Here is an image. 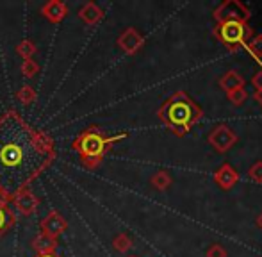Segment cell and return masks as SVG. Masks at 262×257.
Wrapping results in <instances>:
<instances>
[{"mask_svg": "<svg viewBox=\"0 0 262 257\" xmlns=\"http://www.w3.org/2000/svg\"><path fill=\"white\" fill-rule=\"evenodd\" d=\"M207 257H227V250L221 245L214 243L207 248Z\"/></svg>", "mask_w": 262, "mask_h": 257, "instance_id": "cb8c5ba5", "label": "cell"}, {"mask_svg": "<svg viewBox=\"0 0 262 257\" xmlns=\"http://www.w3.org/2000/svg\"><path fill=\"white\" fill-rule=\"evenodd\" d=\"M239 181V174L235 172L234 166L225 163L223 166H220L214 172V182L220 186L221 189H232Z\"/></svg>", "mask_w": 262, "mask_h": 257, "instance_id": "8fae6325", "label": "cell"}, {"mask_svg": "<svg viewBox=\"0 0 262 257\" xmlns=\"http://www.w3.org/2000/svg\"><path fill=\"white\" fill-rule=\"evenodd\" d=\"M150 184H152L157 191H164V189H168L169 186H171V177H169V174L166 170H159L152 175Z\"/></svg>", "mask_w": 262, "mask_h": 257, "instance_id": "e0dca14e", "label": "cell"}, {"mask_svg": "<svg viewBox=\"0 0 262 257\" xmlns=\"http://www.w3.org/2000/svg\"><path fill=\"white\" fill-rule=\"evenodd\" d=\"M16 225V215L11 211L9 202L0 195V238L6 236Z\"/></svg>", "mask_w": 262, "mask_h": 257, "instance_id": "4fadbf2b", "label": "cell"}, {"mask_svg": "<svg viewBox=\"0 0 262 257\" xmlns=\"http://www.w3.org/2000/svg\"><path fill=\"white\" fill-rule=\"evenodd\" d=\"M77 16H79V20L82 22L84 25H90L91 27V25H97L104 20V9L98 7L95 2H86L79 9Z\"/></svg>", "mask_w": 262, "mask_h": 257, "instance_id": "7c38bea8", "label": "cell"}, {"mask_svg": "<svg viewBox=\"0 0 262 257\" xmlns=\"http://www.w3.org/2000/svg\"><path fill=\"white\" fill-rule=\"evenodd\" d=\"M41 14L50 24L57 25L68 16V6L61 0H49L45 6H41Z\"/></svg>", "mask_w": 262, "mask_h": 257, "instance_id": "30bf717a", "label": "cell"}, {"mask_svg": "<svg viewBox=\"0 0 262 257\" xmlns=\"http://www.w3.org/2000/svg\"><path fill=\"white\" fill-rule=\"evenodd\" d=\"M34 257H61L59 254H49V255H34Z\"/></svg>", "mask_w": 262, "mask_h": 257, "instance_id": "83f0119b", "label": "cell"}, {"mask_svg": "<svg viewBox=\"0 0 262 257\" xmlns=\"http://www.w3.org/2000/svg\"><path fill=\"white\" fill-rule=\"evenodd\" d=\"M130 257H138V255H130Z\"/></svg>", "mask_w": 262, "mask_h": 257, "instance_id": "f1b7e54d", "label": "cell"}, {"mask_svg": "<svg viewBox=\"0 0 262 257\" xmlns=\"http://www.w3.org/2000/svg\"><path fill=\"white\" fill-rule=\"evenodd\" d=\"M253 100H257L262 105V90L260 91H255V95H253Z\"/></svg>", "mask_w": 262, "mask_h": 257, "instance_id": "484cf974", "label": "cell"}, {"mask_svg": "<svg viewBox=\"0 0 262 257\" xmlns=\"http://www.w3.org/2000/svg\"><path fill=\"white\" fill-rule=\"evenodd\" d=\"M39 229H41V234H45V236L52 238V240H59V236H62L66 232V229H68V222L57 211H50L39 222Z\"/></svg>", "mask_w": 262, "mask_h": 257, "instance_id": "ba28073f", "label": "cell"}, {"mask_svg": "<svg viewBox=\"0 0 262 257\" xmlns=\"http://www.w3.org/2000/svg\"><path fill=\"white\" fill-rule=\"evenodd\" d=\"M54 139L16 109L0 115V195L7 202L45 174L55 161Z\"/></svg>", "mask_w": 262, "mask_h": 257, "instance_id": "6da1fadb", "label": "cell"}, {"mask_svg": "<svg viewBox=\"0 0 262 257\" xmlns=\"http://www.w3.org/2000/svg\"><path fill=\"white\" fill-rule=\"evenodd\" d=\"M227 97L234 105H243L246 102V98H248V93H246V90L243 88V90H235V91H232V93H227Z\"/></svg>", "mask_w": 262, "mask_h": 257, "instance_id": "7402d4cb", "label": "cell"}, {"mask_svg": "<svg viewBox=\"0 0 262 257\" xmlns=\"http://www.w3.org/2000/svg\"><path fill=\"white\" fill-rule=\"evenodd\" d=\"M20 72H21V75H24L25 79H32V77L39 72V65L36 63L34 59H27V61H24V63L20 65Z\"/></svg>", "mask_w": 262, "mask_h": 257, "instance_id": "44dd1931", "label": "cell"}, {"mask_svg": "<svg viewBox=\"0 0 262 257\" xmlns=\"http://www.w3.org/2000/svg\"><path fill=\"white\" fill-rule=\"evenodd\" d=\"M14 97H16V100L20 102L21 105H31V104H34V102H36L38 95H36L34 88L29 86V84H24V86L16 91V95H14Z\"/></svg>", "mask_w": 262, "mask_h": 257, "instance_id": "2e32d148", "label": "cell"}, {"mask_svg": "<svg viewBox=\"0 0 262 257\" xmlns=\"http://www.w3.org/2000/svg\"><path fill=\"white\" fill-rule=\"evenodd\" d=\"M250 16H252L250 9L243 2H239V0H227V2L220 4L217 9L214 11L216 22L235 20V22H245V24H248Z\"/></svg>", "mask_w": 262, "mask_h": 257, "instance_id": "5b68a950", "label": "cell"}, {"mask_svg": "<svg viewBox=\"0 0 262 257\" xmlns=\"http://www.w3.org/2000/svg\"><path fill=\"white\" fill-rule=\"evenodd\" d=\"M257 225H259V229L262 230V212L259 215V218H257Z\"/></svg>", "mask_w": 262, "mask_h": 257, "instance_id": "4316f807", "label": "cell"}, {"mask_svg": "<svg viewBox=\"0 0 262 257\" xmlns=\"http://www.w3.org/2000/svg\"><path fill=\"white\" fill-rule=\"evenodd\" d=\"M212 34L217 38V41L223 47H227L230 52L241 50L246 47V43L253 38V31L245 22H217L216 27L212 29Z\"/></svg>", "mask_w": 262, "mask_h": 257, "instance_id": "277c9868", "label": "cell"}, {"mask_svg": "<svg viewBox=\"0 0 262 257\" xmlns=\"http://www.w3.org/2000/svg\"><path fill=\"white\" fill-rule=\"evenodd\" d=\"M132 240L127 236L125 232H120L118 236H114V240H113V248L116 252H120V254H125V252H128L132 248Z\"/></svg>", "mask_w": 262, "mask_h": 257, "instance_id": "d6986e66", "label": "cell"}, {"mask_svg": "<svg viewBox=\"0 0 262 257\" xmlns=\"http://www.w3.org/2000/svg\"><path fill=\"white\" fill-rule=\"evenodd\" d=\"M248 175H250V179H252L253 182H257V184H262V161H257V163L253 164L252 168H250Z\"/></svg>", "mask_w": 262, "mask_h": 257, "instance_id": "603a6c76", "label": "cell"}, {"mask_svg": "<svg viewBox=\"0 0 262 257\" xmlns=\"http://www.w3.org/2000/svg\"><path fill=\"white\" fill-rule=\"evenodd\" d=\"M202 115V108L186 91H175L157 109L159 120L175 136H186L194 123L200 122Z\"/></svg>", "mask_w": 262, "mask_h": 257, "instance_id": "7a4b0ae2", "label": "cell"}, {"mask_svg": "<svg viewBox=\"0 0 262 257\" xmlns=\"http://www.w3.org/2000/svg\"><path fill=\"white\" fill-rule=\"evenodd\" d=\"M209 143L214 146V150H217V152H221V154L228 152V150L237 143V134H235L228 125H217L210 131Z\"/></svg>", "mask_w": 262, "mask_h": 257, "instance_id": "8992f818", "label": "cell"}, {"mask_svg": "<svg viewBox=\"0 0 262 257\" xmlns=\"http://www.w3.org/2000/svg\"><path fill=\"white\" fill-rule=\"evenodd\" d=\"M36 52H38V45H36L34 41H31V39H24V41H20L16 45V54L24 61L32 59Z\"/></svg>", "mask_w": 262, "mask_h": 257, "instance_id": "ac0fdd59", "label": "cell"}, {"mask_svg": "<svg viewBox=\"0 0 262 257\" xmlns=\"http://www.w3.org/2000/svg\"><path fill=\"white\" fill-rule=\"evenodd\" d=\"M32 248H34L36 255L55 254V250H57V240H52V238L39 232L38 236H34V240H32Z\"/></svg>", "mask_w": 262, "mask_h": 257, "instance_id": "5bb4252c", "label": "cell"}, {"mask_svg": "<svg viewBox=\"0 0 262 257\" xmlns=\"http://www.w3.org/2000/svg\"><path fill=\"white\" fill-rule=\"evenodd\" d=\"M118 47L123 50L127 56H134L145 47V38L136 27H127L120 36H118Z\"/></svg>", "mask_w": 262, "mask_h": 257, "instance_id": "52a82bcc", "label": "cell"}, {"mask_svg": "<svg viewBox=\"0 0 262 257\" xmlns=\"http://www.w3.org/2000/svg\"><path fill=\"white\" fill-rule=\"evenodd\" d=\"M13 205L14 209H16L20 215L24 216H32L38 212L39 209V198L36 197L34 193L31 191V189H21V191H18L16 195L13 197Z\"/></svg>", "mask_w": 262, "mask_h": 257, "instance_id": "9c48e42d", "label": "cell"}, {"mask_svg": "<svg viewBox=\"0 0 262 257\" xmlns=\"http://www.w3.org/2000/svg\"><path fill=\"white\" fill-rule=\"evenodd\" d=\"M245 49L248 50V52L252 54V56L255 57L257 61H260V57H262V34L253 36V38L250 39L248 43H246Z\"/></svg>", "mask_w": 262, "mask_h": 257, "instance_id": "ffe728a7", "label": "cell"}, {"mask_svg": "<svg viewBox=\"0 0 262 257\" xmlns=\"http://www.w3.org/2000/svg\"><path fill=\"white\" fill-rule=\"evenodd\" d=\"M127 138L125 132L116 136H107L98 125L86 127L72 143V150H75L80 157V163L88 170H97L104 163L105 156L114 146V143Z\"/></svg>", "mask_w": 262, "mask_h": 257, "instance_id": "3957f363", "label": "cell"}, {"mask_svg": "<svg viewBox=\"0 0 262 257\" xmlns=\"http://www.w3.org/2000/svg\"><path fill=\"white\" fill-rule=\"evenodd\" d=\"M252 86L255 88L257 91L262 90V72H257L255 75L252 77Z\"/></svg>", "mask_w": 262, "mask_h": 257, "instance_id": "d4e9b609", "label": "cell"}, {"mask_svg": "<svg viewBox=\"0 0 262 257\" xmlns=\"http://www.w3.org/2000/svg\"><path fill=\"white\" fill-rule=\"evenodd\" d=\"M220 88L225 91V93H232V91H235V90H243V88H245V77H243L241 73L230 70V72H227L220 79Z\"/></svg>", "mask_w": 262, "mask_h": 257, "instance_id": "9a60e30c", "label": "cell"}]
</instances>
